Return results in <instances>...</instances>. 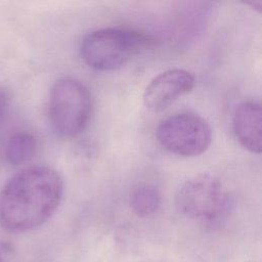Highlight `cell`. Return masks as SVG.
Wrapping results in <instances>:
<instances>
[{"mask_svg": "<svg viewBox=\"0 0 262 262\" xmlns=\"http://www.w3.org/2000/svg\"><path fill=\"white\" fill-rule=\"evenodd\" d=\"M152 39L134 29L104 28L87 34L81 43L84 62L96 71H115L152 44Z\"/></svg>", "mask_w": 262, "mask_h": 262, "instance_id": "obj_2", "label": "cell"}, {"mask_svg": "<svg viewBox=\"0 0 262 262\" xmlns=\"http://www.w3.org/2000/svg\"><path fill=\"white\" fill-rule=\"evenodd\" d=\"M63 182L57 171L38 165L14 174L0 190V225L26 232L43 225L58 208Z\"/></svg>", "mask_w": 262, "mask_h": 262, "instance_id": "obj_1", "label": "cell"}, {"mask_svg": "<svg viewBox=\"0 0 262 262\" xmlns=\"http://www.w3.org/2000/svg\"><path fill=\"white\" fill-rule=\"evenodd\" d=\"M92 113L89 89L73 78L57 80L51 90L48 115L53 130L63 138H73L87 127Z\"/></svg>", "mask_w": 262, "mask_h": 262, "instance_id": "obj_4", "label": "cell"}, {"mask_svg": "<svg viewBox=\"0 0 262 262\" xmlns=\"http://www.w3.org/2000/svg\"><path fill=\"white\" fill-rule=\"evenodd\" d=\"M176 207L183 216L215 227L223 224L233 209V199L221 181L209 173L188 178L177 191Z\"/></svg>", "mask_w": 262, "mask_h": 262, "instance_id": "obj_3", "label": "cell"}, {"mask_svg": "<svg viewBox=\"0 0 262 262\" xmlns=\"http://www.w3.org/2000/svg\"><path fill=\"white\" fill-rule=\"evenodd\" d=\"M8 105V96L3 88L0 87V120L3 118Z\"/></svg>", "mask_w": 262, "mask_h": 262, "instance_id": "obj_10", "label": "cell"}, {"mask_svg": "<svg viewBox=\"0 0 262 262\" xmlns=\"http://www.w3.org/2000/svg\"><path fill=\"white\" fill-rule=\"evenodd\" d=\"M162 195L151 184H141L133 189L130 195V207L135 215L141 218L155 215L161 208Z\"/></svg>", "mask_w": 262, "mask_h": 262, "instance_id": "obj_9", "label": "cell"}, {"mask_svg": "<svg viewBox=\"0 0 262 262\" xmlns=\"http://www.w3.org/2000/svg\"><path fill=\"white\" fill-rule=\"evenodd\" d=\"M247 5H251L253 9H256L257 11H261V1H251V2H246Z\"/></svg>", "mask_w": 262, "mask_h": 262, "instance_id": "obj_11", "label": "cell"}, {"mask_svg": "<svg viewBox=\"0 0 262 262\" xmlns=\"http://www.w3.org/2000/svg\"><path fill=\"white\" fill-rule=\"evenodd\" d=\"M232 127L243 147L253 154L261 152L262 113L259 102L248 100L239 103L233 114Z\"/></svg>", "mask_w": 262, "mask_h": 262, "instance_id": "obj_7", "label": "cell"}, {"mask_svg": "<svg viewBox=\"0 0 262 262\" xmlns=\"http://www.w3.org/2000/svg\"><path fill=\"white\" fill-rule=\"evenodd\" d=\"M156 136L169 152L180 157H196L209 148L212 130L200 115L182 112L163 119L157 127Z\"/></svg>", "mask_w": 262, "mask_h": 262, "instance_id": "obj_5", "label": "cell"}, {"mask_svg": "<svg viewBox=\"0 0 262 262\" xmlns=\"http://www.w3.org/2000/svg\"><path fill=\"white\" fill-rule=\"evenodd\" d=\"M194 86V77L183 69H170L156 76L145 87L143 103L151 111H162Z\"/></svg>", "mask_w": 262, "mask_h": 262, "instance_id": "obj_6", "label": "cell"}, {"mask_svg": "<svg viewBox=\"0 0 262 262\" xmlns=\"http://www.w3.org/2000/svg\"><path fill=\"white\" fill-rule=\"evenodd\" d=\"M248 262H252V261H248Z\"/></svg>", "mask_w": 262, "mask_h": 262, "instance_id": "obj_13", "label": "cell"}, {"mask_svg": "<svg viewBox=\"0 0 262 262\" xmlns=\"http://www.w3.org/2000/svg\"><path fill=\"white\" fill-rule=\"evenodd\" d=\"M0 262H3V259H2V256L0 255Z\"/></svg>", "mask_w": 262, "mask_h": 262, "instance_id": "obj_12", "label": "cell"}, {"mask_svg": "<svg viewBox=\"0 0 262 262\" xmlns=\"http://www.w3.org/2000/svg\"><path fill=\"white\" fill-rule=\"evenodd\" d=\"M37 150V139L29 131H17L11 134L4 147V157L11 166H20L32 160Z\"/></svg>", "mask_w": 262, "mask_h": 262, "instance_id": "obj_8", "label": "cell"}]
</instances>
